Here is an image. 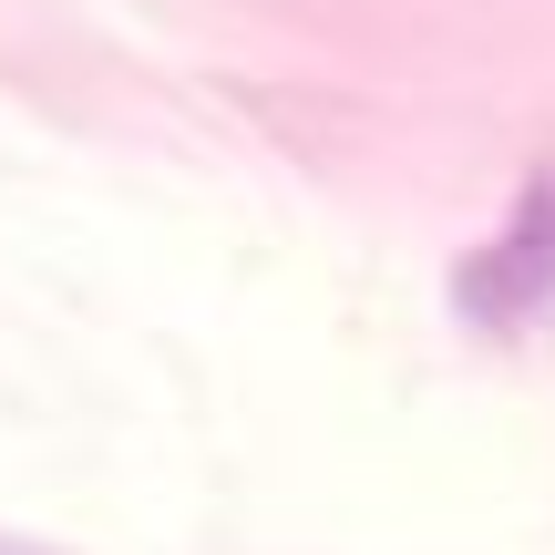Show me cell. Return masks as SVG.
I'll use <instances>...</instances> for the list:
<instances>
[{
	"label": "cell",
	"mask_w": 555,
	"mask_h": 555,
	"mask_svg": "<svg viewBox=\"0 0 555 555\" xmlns=\"http://www.w3.org/2000/svg\"><path fill=\"white\" fill-rule=\"evenodd\" d=\"M453 298H463V319H474V330H525V319L545 309V298H555V185L525 196V217L504 227L474 268H463Z\"/></svg>",
	"instance_id": "obj_1"
},
{
	"label": "cell",
	"mask_w": 555,
	"mask_h": 555,
	"mask_svg": "<svg viewBox=\"0 0 555 555\" xmlns=\"http://www.w3.org/2000/svg\"><path fill=\"white\" fill-rule=\"evenodd\" d=\"M0 555H52V545H21V535H0Z\"/></svg>",
	"instance_id": "obj_2"
}]
</instances>
